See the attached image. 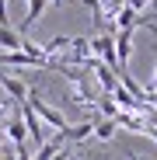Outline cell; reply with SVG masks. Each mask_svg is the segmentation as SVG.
<instances>
[{
    "label": "cell",
    "instance_id": "1",
    "mask_svg": "<svg viewBox=\"0 0 157 160\" xmlns=\"http://www.w3.org/2000/svg\"><path fill=\"white\" fill-rule=\"evenodd\" d=\"M24 104H28V108H32V112L39 115V122H42V125L56 129V132H63V129L70 125V122L63 118V112H60V108H52V104H45V101H42V98L35 94V91H28V101H24Z\"/></svg>",
    "mask_w": 157,
    "mask_h": 160
},
{
    "label": "cell",
    "instance_id": "2",
    "mask_svg": "<svg viewBox=\"0 0 157 160\" xmlns=\"http://www.w3.org/2000/svg\"><path fill=\"white\" fill-rule=\"evenodd\" d=\"M87 45H91V56H94L98 63H105L112 73H122V66H119V59H115V42H112V35L98 32L94 38H87Z\"/></svg>",
    "mask_w": 157,
    "mask_h": 160
},
{
    "label": "cell",
    "instance_id": "3",
    "mask_svg": "<svg viewBox=\"0 0 157 160\" xmlns=\"http://www.w3.org/2000/svg\"><path fill=\"white\" fill-rule=\"evenodd\" d=\"M4 139L11 143V146H28V132H24V122H21V112L14 108L7 118H4Z\"/></svg>",
    "mask_w": 157,
    "mask_h": 160
},
{
    "label": "cell",
    "instance_id": "4",
    "mask_svg": "<svg viewBox=\"0 0 157 160\" xmlns=\"http://www.w3.org/2000/svg\"><path fill=\"white\" fill-rule=\"evenodd\" d=\"M45 7H49V0H24V21H21V28H18L21 38H28V32L39 24V18L45 14Z\"/></svg>",
    "mask_w": 157,
    "mask_h": 160
},
{
    "label": "cell",
    "instance_id": "5",
    "mask_svg": "<svg viewBox=\"0 0 157 160\" xmlns=\"http://www.w3.org/2000/svg\"><path fill=\"white\" fill-rule=\"evenodd\" d=\"M0 87H4V91H7V98H11V101H18V104L28 101V84H24L21 77L7 73V70H0Z\"/></svg>",
    "mask_w": 157,
    "mask_h": 160
},
{
    "label": "cell",
    "instance_id": "6",
    "mask_svg": "<svg viewBox=\"0 0 157 160\" xmlns=\"http://www.w3.org/2000/svg\"><path fill=\"white\" fill-rule=\"evenodd\" d=\"M133 35L136 32H115L112 42H115V59L122 70H129V56H133Z\"/></svg>",
    "mask_w": 157,
    "mask_h": 160
},
{
    "label": "cell",
    "instance_id": "7",
    "mask_svg": "<svg viewBox=\"0 0 157 160\" xmlns=\"http://www.w3.org/2000/svg\"><path fill=\"white\" fill-rule=\"evenodd\" d=\"M63 146H66L63 132H56V136H49V139H45V143H42V146H39V150L32 153V160H52V157H56V153H60Z\"/></svg>",
    "mask_w": 157,
    "mask_h": 160
},
{
    "label": "cell",
    "instance_id": "8",
    "mask_svg": "<svg viewBox=\"0 0 157 160\" xmlns=\"http://www.w3.org/2000/svg\"><path fill=\"white\" fill-rule=\"evenodd\" d=\"M115 129H119V125H115L112 118H98V115H94V136H91V139H98V143H112V139H115Z\"/></svg>",
    "mask_w": 157,
    "mask_h": 160
},
{
    "label": "cell",
    "instance_id": "9",
    "mask_svg": "<svg viewBox=\"0 0 157 160\" xmlns=\"http://www.w3.org/2000/svg\"><path fill=\"white\" fill-rule=\"evenodd\" d=\"M21 42L18 28H0V52H21Z\"/></svg>",
    "mask_w": 157,
    "mask_h": 160
},
{
    "label": "cell",
    "instance_id": "10",
    "mask_svg": "<svg viewBox=\"0 0 157 160\" xmlns=\"http://www.w3.org/2000/svg\"><path fill=\"white\" fill-rule=\"evenodd\" d=\"M147 4H150V0H126V7H133L136 14H143V11H147Z\"/></svg>",
    "mask_w": 157,
    "mask_h": 160
},
{
    "label": "cell",
    "instance_id": "11",
    "mask_svg": "<svg viewBox=\"0 0 157 160\" xmlns=\"http://www.w3.org/2000/svg\"><path fill=\"white\" fill-rule=\"evenodd\" d=\"M143 118H147V125H150V129H157V112H147Z\"/></svg>",
    "mask_w": 157,
    "mask_h": 160
},
{
    "label": "cell",
    "instance_id": "12",
    "mask_svg": "<svg viewBox=\"0 0 157 160\" xmlns=\"http://www.w3.org/2000/svg\"><path fill=\"white\" fill-rule=\"evenodd\" d=\"M147 91H157V70H154V80H150V87Z\"/></svg>",
    "mask_w": 157,
    "mask_h": 160
},
{
    "label": "cell",
    "instance_id": "13",
    "mask_svg": "<svg viewBox=\"0 0 157 160\" xmlns=\"http://www.w3.org/2000/svg\"><path fill=\"white\" fill-rule=\"evenodd\" d=\"M0 146H4V129H0Z\"/></svg>",
    "mask_w": 157,
    "mask_h": 160
},
{
    "label": "cell",
    "instance_id": "14",
    "mask_svg": "<svg viewBox=\"0 0 157 160\" xmlns=\"http://www.w3.org/2000/svg\"><path fill=\"white\" fill-rule=\"evenodd\" d=\"M49 4H63V0H49Z\"/></svg>",
    "mask_w": 157,
    "mask_h": 160
}]
</instances>
